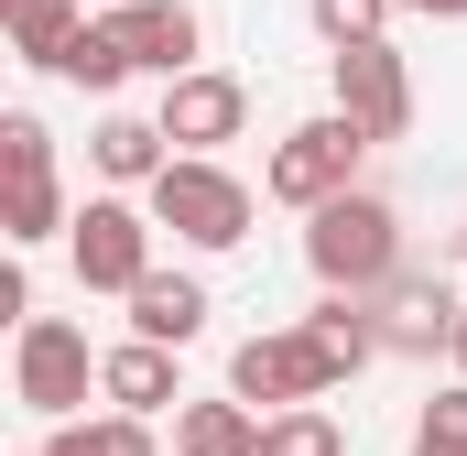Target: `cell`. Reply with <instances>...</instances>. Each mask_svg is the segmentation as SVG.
I'll return each mask as SVG.
<instances>
[{
	"label": "cell",
	"instance_id": "cell-13",
	"mask_svg": "<svg viewBox=\"0 0 467 456\" xmlns=\"http://www.w3.org/2000/svg\"><path fill=\"white\" fill-rule=\"evenodd\" d=\"M88 163H99V185H152V174L174 163V130H163V119L109 109L99 130H88Z\"/></svg>",
	"mask_w": 467,
	"mask_h": 456
},
{
	"label": "cell",
	"instance_id": "cell-14",
	"mask_svg": "<svg viewBox=\"0 0 467 456\" xmlns=\"http://www.w3.org/2000/svg\"><path fill=\"white\" fill-rule=\"evenodd\" d=\"M174 456H261V402H174Z\"/></svg>",
	"mask_w": 467,
	"mask_h": 456
},
{
	"label": "cell",
	"instance_id": "cell-11",
	"mask_svg": "<svg viewBox=\"0 0 467 456\" xmlns=\"http://www.w3.org/2000/svg\"><path fill=\"white\" fill-rule=\"evenodd\" d=\"M119 305H130V337H163V347H196V337H207V316H218L207 283H196V272H163V261H152Z\"/></svg>",
	"mask_w": 467,
	"mask_h": 456
},
{
	"label": "cell",
	"instance_id": "cell-24",
	"mask_svg": "<svg viewBox=\"0 0 467 456\" xmlns=\"http://www.w3.org/2000/svg\"><path fill=\"white\" fill-rule=\"evenodd\" d=\"M402 11H424V22H467V0H402Z\"/></svg>",
	"mask_w": 467,
	"mask_h": 456
},
{
	"label": "cell",
	"instance_id": "cell-23",
	"mask_svg": "<svg viewBox=\"0 0 467 456\" xmlns=\"http://www.w3.org/2000/svg\"><path fill=\"white\" fill-rule=\"evenodd\" d=\"M0 174H55V130H44L33 109L0 119Z\"/></svg>",
	"mask_w": 467,
	"mask_h": 456
},
{
	"label": "cell",
	"instance_id": "cell-21",
	"mask_svg": "<svg viewBox=\"0 0 467 456\" xmlns=\"http://www.w3.org/2000/svg\"><path fill=\"white\" fill-rule=\"evenodd\" d=\"M391 11H402V0H305V22L327 33V55H337V44H380Z\"/></svg>",
	"mask_w": 467,
	"mask_h": 456
},
{
	"label": "cell",
	"instance_id": "cell-6",
	"mask_svg": "<svg viewBox=\"0 0 467 456\" xmlns=\"http://www.w3.org/2000/svg\"><path fill=\"white\" fill-rule=\"evenodd\" d=\"M348 369L316 347V326H272V337H239L229 347V391L239 402H261V413H283V402H327Z\"/></svg>",
	"mask_w": 467,
	"mask_h": 456
},
{
	"label": "cell",
	"instance_id": "cell-3",
	"mask_svg": "<svg viewBox=\"0 0 467 456\" xmlns=\"http://www.w3.org/2000/svg\"><path fill=\"white\" fill-rule=\"evenodd\" d=\"M88 391H99V347H88V326H66V316H22V326H11V402H22L33 424L88 413Z\"/></svg>",
	"mask_w": 467,
	"mask_h": 456
},
{
	"label": "cell",
	"instance_id": "cell-22",
	"mask_svg": "<svg viewBox=\"0 0 467 456\" xmlns=\"http://www.w3.org/2000/svg\"><path fill=\"white\" fill-rule=\"evenodd\" d=\"M413 456H467V369L413 413Z\"/></svg>",
	"mask_w": 467,
	"mask_h": 456
},
{
	"label": "cell",
	"instance_id": "cell-2",
	"mask_svg": "<svg viewBox=\"0 0 467 456\" xmlns=\"http://www.w3.org/2000/svg\"><path fill=\"white\" fill-rule=\"evenodd\" d=\"M141 207L174 228L185 250H239V239H250V218H261V196L239 185L218 152H174V163L141 185Z\"/></svg>",
	"mask_w": 467,
	"mask_h": 456
},
{
	"label": "cell",
	"instance_id": "cell-12",
	"mask_svg": "<svg viewBox=\"0 0 467 456\" xmlns=\"http://www.w3.org/2000/svg\"><path fill=\"white\" fill-rule=\"evenodd\" d=\"M99 402H119V413H174V402H185L174 347H163V337H119V347H99Z\"/></svg>",
	"mask_w": 467,
	"mask_h": 456
},
{
	"label": "cell",
	"instance_id": "cell-8",
	"mask_svg": "<svg viewBox=\"0 0 467 456\" xmlns=\"http://www.w3.org/2000/svg\"><path fill=\"white\" fill-rule=\"evenodd\" d=\"M327 77H337V109H348L369 141H402V130H413V66L391 55V33H380V44H337Z\"/></svg>",
	"mask_w": 467,
	"mask_h": 456
},
{
	"label": "cell",
	"instance_id": "cell-18",
	"mask_svg": "<svg viewBox=\"0 0 467 456\" xmlns=\"http://www.w3.org/2000/svg\"><path fill=\"white\" fill-rule=\"evenodd\" d=\"M305 326H316V347H327V358H337L348 380L369 369V358H380V326H369V294H327V305H316Z\"/></svg>",
	"mask_w": 467,
	"mask_h": 456
},
{
	"label": "cell",
	"instance_id": "cell-17",
	"mask_svg": "<svg viewBox=\"0 0 467 456\" xmlns=\"http://www.w3.org/2000/svg\"><path fill=\"white\" fill-rule=\"evenodd\" d=\"M0 228H11V250H44V239L77 228V207H66L55 174H0Z\"/></svg>",
	"mask_w": 467,
	"mask_h": 456
},
{
	"label": "cell",
	"instance_id": "cell-16",
	"mask_svg": "<svg viewBox=\"0 0 467 456\" xmlns=\"http://www.w3.org/2000/svg\"><path fill=\"white\" fill-rule=\"evenodd\" d=\"M44 456H163L152 446V413H66V424H44Z\"/></svg>",
	"mask_w": 467,
	"mask_h": 456
},
{
	"label": "cell",
	"instance_id": "cell-19",
	"mask_svg": "<svg viewBox=\"0 0 467 456\" xmlns=\"http://www.w3.org/2000/svg\"><path fill=\"white\" fill-rule=\"evenodd\" d=\"M261 456H348V435L327 402H283V413H261Z\"/></svg>",
	"mask_w": 467,
	"mask_h": 456
},
{
	"label": "cell",
	"instance_id": "cell-9",
	"mask_svg": "<svg viewBox=\"0 0 467 456\" xmlns=\"http://www.w3.org/2000/svg\"><path fill=\"white\" fill-rule=\"evenodd\" d=\"M163 130H174V152H229L239 130H250V88H239L229 66H185V77H163Z\"/></svg>",
	"mask_w": 467,
	"mask_h": 456
},
{
	"label": "cell",
	"instance_id": "cell-5",
	"mask_svg": "<svg viewBox=\"0 0 467 456\" xmlns=\"http://www.w3.org/2000/svg\"><path fill=\"white\" fill-rule=\"evenodd\" d=\"M152 239H163V218H152V207H130V185H109V196H88V207H77L66 261H77V283H88V294H130V283L152 272Z\"/></svg>",
	"mask_w": 467,
	"mask_h": 456
},
{
	"label": "cell",
	"instance_id": "cell-15",
	"mask_svg": "<svg viewBox=\"0 0 467 456\" xmlns=\"http://www.w3.org/2000/svg\"><path fill=\"white\" fill-rule=\"evenodd\" d=\"M44 77H66V88H88V98H119V88H130L141 66H130V44H119V22L99 11V22H77V33H66V55H55Z\"/></svg>",
	"mask_w": 467,
	"mask_h": 456
},
{
	"label": "cell",
	"instance_id": "cell-7",
	"mask_svg": "<svg viewBox=\"0 0 467 456\" xmlns=\"http://www.w3.org/2000/svg\"><path fill=\"white\" fill-rule=\"evenodd\" d=\"M457 316H467V294L446 283V272H391L380 294H369V326H380V358H435V347L457 337Z\"/></svg>",
	"mask_w": 467,
	"mask_h": 456
},
{
	"label": "cell",
	"instance_id": "cell-27",
	"mask_svg": "<svg viewBox=\"0 0 467 456\" xmlns=\"http://www.w3.org/2000/svg\"><path fill=\"white\" fill-rule=\"evenodd\" d=\"M33 456H44V446H33Z\"/></svg>",
	"mask_w": 467,
	"mask_h": 456
},
{
	"label": "cell",
	"instance_id": "cell-4",
	"mask_svg": "<svg viewBox=\"0 0 467 456\" xmlns=\"http://www.w3.org/2000/svg\"><path fill=\"white\" fill-rule=\"evenodd\" d=\"M358 152H369V130H358L348 109H316V119H294V130L272 141L261 196L305 218V207H327V196H348V185H358Z\"/></svg>",
	"mask_w": 467,
	"mask_h": 456
},
{
	"label": "cell",
	"instance_id": "cell-1",
	"mask_svg": "<svg viewBox=\"0 0 467 456\" xmlns=\"http://www.w3.org/2000/svg\"><path fill=\"white\" fill-rule=\"evenodd\" d=\"M402 261H413V250H402V207H391V196L348 185V196L305 207V272H316L327 294H380Z\"/></svg>",
	"mask_w": 467,
	"mask_h": 456
},
{
	"label": "cell",
	"instance_id": "cell-26",
	"mask_svg": "<svg viewBox=\"0 0 467 456\" xmlns=\"http://www.w3.org/2000/svg\"><path fill=\"white\" fill-rule=\"evenodd\" d=\"M457 261H467V228H457Z\"/></svg>",
	"mask_w": 467,
	"mask_h": 456
},
{
	"label": "cell",
	"instance_id": "cell-25",
	"mask_svg": "<svg viewBox=\"0 0 467 456\" xmlns=\"http://www.w3.org/2000/svg\"><path fill=\"white\" fill-rule=\"evenodd\" d=\"M446 358H457V369H467V316H457V337H446Z\"/></svg>",
	"mask_w": 467,
	"mask_h": 456
},
{
	"label": "cell",
	"instance_id": "cell-10",
	"mask_svg": "<svg viewBox=\"0 0 467 456\" xmlns=\"http://www.w3.org/2000/svg\"><path fill=\"white\" fill-rule=\"evenodd\" d=\"M119 44H130V66L141 77H185L196 55H207V22H196V0H109Z\"/></svg>",
	"mask_w": 467,
	"mask_h": 456
},
{
	"label": "cell",
	"instance_id": "cell-20",
	"mask_svg": "<svg viewBox=\"0 0 467 456\" xmlns=\"http://www.w3.org/2000/svg\"><path fill=\"white\" fill-rule=\"evenodd\" d=\"M0 11H11V55H22V66H55V55H66V33L88 22L77 0H0Z\"/></svg>",
	"mask_w": 467,
	"mask_h": 456
}]
</instances>
